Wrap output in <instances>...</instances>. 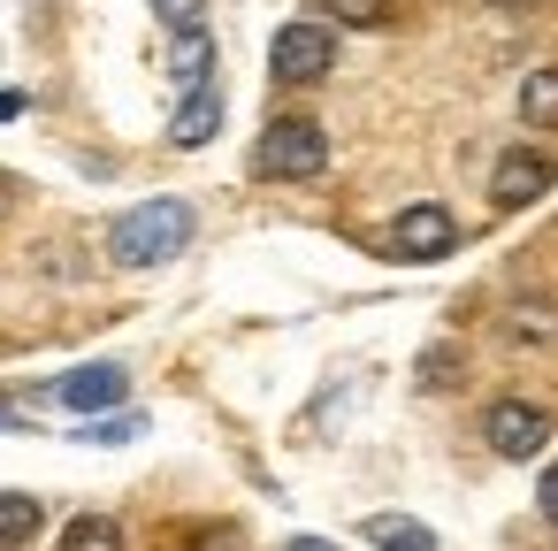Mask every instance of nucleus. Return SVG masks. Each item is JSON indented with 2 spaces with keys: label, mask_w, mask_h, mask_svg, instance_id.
Wrapping results in <instances>:
<instances>
[{
  "label": "nucleus",
  "mask_w": 558,
  "mask_h": 551,
  "mask_svg": "<svg viewBox=\"0 0 558 551\" xmlns=\"http://www.w3.org/2000/svg\"><path fill=\"white\" fill-rule=\"evenodd\" d=\"M329 70H337V32H322V24H283L276 32V47H268V77L276 85H314Z\"/></svg>",
  "instance_id": "obj_3"
},
{
  "label": "nucleus",
  "mask_w": 558,
  "mask_h": 551,
  "mask_svg": "<svg viewBox=\"0 0 558 551\" xmlns=\"http://www.w3.org/2000/svg\"><path fill=\"white\" fill-rule=\"evenodd\" d=\"M154 16L169 32H192V24H207V0H154Z\"/></svg>",
  "instance_id": "obj_15"
},
{
  "label": "nucleus",
  "mask_w": 558,
  "mask_h": 551,
  "mask_svg": "<svg viewBox=\"0 0 558 551\" xmlns=\"http://www.w3.org/2000/svg\"><path fill=\"white\" fill-rule=\"evenodd\" d=\"M62 551H123V528L108 513H85V520L62 528Z\"/></svg>",
  "instance_id": "obj_13"
},
{
  "label": "nucleus",
  "mask_w": 558,
  "mask_h": 551,
  "mask_svg": "<svg viewBox=\"0 0 558 551\" xmlns=\"http://www.w3.org/2000/svg\"><path fill=\"white\" fill-rule=\"evenodd\" d=\"M215 131H222V93H215V77H207V85H184V108L169 116V139H177V146H207Z\"/></svg>",
  "instance_id": "obj_8"
},
{
  "label": "nucleus",
  "mask_w": 558,
  "mask_h": 551,
  "mask_svg": "<svg viewBox=\"0 0 558 551\" xmlns=\"http://www.w3.org/2000/svg\"><path fill=\"white\" fill-rule=\"evenodd\" d=\"M367 536H375L383 551H436V543H428V528H421V520H405V513H375V520H367Z\"/></svg>",
  "instance_id": "obj_12"
},
{
  "label": "nucleus",
  "mask_w": 558,
  "mask_h": 551,
  "mask_svg": "<svg viewBox=\"0 0 558 551\" xmlns=\"http://www.w3.org/2000/svg\"><path fill=\"white\" fill-rule=\"evenodd\" d=\"M482 436H489L497 459H535V452L550 444V406H543V398H497V406L482 414Z\"/></svg>",
  "instance_id": "obj_5"
},
{
  "label": "nucleus",
  "mask_w": 558,
  "mask_h": 551,
  "mask_svg": "<svg viewBox=\"0 0 558 551\" xmlns=\"http://www.w3.org/2000/svg\"><path fill=\"white\" fill-rule=\"evenodd\" d=\"M550 184H558V154L512 146V154H497V169H489V207H497V215H520V207H535Z\"/></svg>",
  "instance_id": "obj_4"
},
{
  "label": "nucleus",
  "mask_w": 558,
  "mask_h": 551,
  "mask_svg": "<svg viewBox=\"0 0 558 551\" xmlns=\"http://www.w3.org/2000/svg\"><path fill=\"white\" fill-rule=\"evenodd\" d=\"M169 70H177V85H207V77H215V39H207L199 24H192V32H177Z\"/></svg>",
  "instance_id": "obj_11"
},
{
  "label": "nucleus",
  "mask_w": 558,
  "mask_h": 551,
  "mask_svg": "<svg viewBox=\"0 0 558 551\" xmlns=\"http://www.w3.org/2000/svg\"><path fill=\"white\" fill-rule=\"evenodd\" d=\"M9 200H16V184H9V177H0V207H9Z\"/></svg>",
  "instance_id": "obj_20"
},
{
  "label": "nucleus",
  "mask_w": 558,
  "mask_h": 551,
  "mask_svg": "<svg viewBox=\"0 0 558 551\" xmlns=\"http://www.w3.org/2000/svg\"><path fill=\"white\" fill-rule=\"evenodd\" d=\"M520 123L527 131H558V70H527L520 77Z\"/></svg>",
  "instance_id": "obj_10"
},
{
  "label": "nucleus",
  "mask_w": 558,
  "mask_h": 551,
  "mask_svg": "<svg viewBox=\"0 0 558 551\" xmlns=\"http://www.w3.org/2000/svg\"><path fill=\"white\" fill-rule=\"evenodd\" d=\"M192 230H199L192 200H138L131 215H116L108 253H116V268H161L192 245Z\"/></svg>",
  "instance_id": "obj_1"
},
{
  "label": "nucleus",
  "mask_w": 558,
  "mask_h": 551,
  "mask_svg": "<svg viewBox=\"0 0 558 551\" xmlns=\"http://www.w3.org/2000/svg\"><path fill=\"white\" fill-rule=\"evenodd\" d=\"M192 551H238V536H199Z\"/></svg>",
  "instance_id": "obj_18"
},
{
  "label": "nucleus",
  "mask_w": 558,
  "mask_h": 551,
  "mask_svg": "<svg viewBox=\"0 0 558 551\" xmlns=\"http://www.w3.org/2000/svg\"><path fill=\"white\" fill-rule=\"evenodd\" d=\"M283 551H344V543H329V536H291Z\"/></svg>",
  "instance_id": "obj_17"
},
{
  "label": "nucleus",
  "mask_w": 558,
  "mask_h": 551,
  "mask_svg": "<svg viewBox=\"0 0 558 551\" xmlns=\"http://www.w3.org/2000/svg\"><path fill=\"white\" fill-rule=\"evenodd\" d=\"M322 9H329L337 24H352V32H367V24H383V16H390V0H322Z\"/></svg>",
  "instance_id": "obj_14"
},
{
  "label": "nucleus",
  "mask_w": 558,
  "mask_h": 551,
  "mask_svg": "<svg viewBox=\"0 0 558 551\" xmlns=\"http://www.w3.org/2000/svg\"><path fill=\"white\" fill-rule=\"evenodd\" d=\"M62 414H116L131 398V368L123 360H93V368H70L54 391H47Z\"/></svg>",
  "instance_id": "obj_7"
},
{
  "label": "nucleus",
  "mask_w": 558,
  "mask_h": 551,
  "mask_svg": "<svg viewBox=\"0 0 558 551\" xmlns=\"http://www.w3.org/2000/svg\"><path fill=\"white\" fill-rule=\"evenodd\" d=\"M398 261H444L451 245H459V215L451 207H436V200H421V207H405L398 223H390V238H383Z\"/></svg>",
  "instance_id": "obj_6"
},
{
  "label": "nucleus",
  "mask_w": 558,
  "mask_h": 551,
  "mask_svg": "<svg viewBox=\"0 0 558 551\" xmlns=\"http://www.w3.org/2000/svg\"><path fill=\"white\" fill-rule=\"evenodd\" d=\"M0 429H24V414H16L9 398H0Z\"/></svg>",
  "instance_id": "obj_19"
},
{
  "label": "nucleus",
  "mask_w": 558,
  "mask_h": 551,
  "mask_svg": "<svg viewBox=\"0 0 558 551\" xmlns=\"http://www.w3.org/2000/svg\"><path fill=\"white\" fill-rule=\"evenodd\" d=\"M253 169H260V177H283V184L322 177V169H329V131H322L314 116H276V123L260 131V146H253Z\"/></svg>",
  "instance_id": "obj_2"
},
{
  "label": "nucleus",
  "mask_w": 558,
  "mask_h": 551,
  "mask_svg": "<svg viewBox=\"0 0 558 551\" xmlns=\"http://www.w3.org/2000/svg\"><path fill=\"white\" fill-rule=\"evenodd\" d=\"M39 520H47V505H39V498L0 490V551H24V543L39 536Z\"/></svg>",
  "instance_id": "obj_9"
},
{
  "label": "nucleus",
  "mask_w": 558,
  "mask_h": 551,
  "mask_svg": "<svg viewBox=\"0 0 558 551\" xmlns=\"http://www.w3.org/2000/svg\"><path fill=\"white\" fill-rule=\"evenodd\" d=\"M535 505H543V520H550V528H558V467H550V475H543V490H535Z\"/></svg>",
  "instance_id": "obj_16"
}]
</instances>
